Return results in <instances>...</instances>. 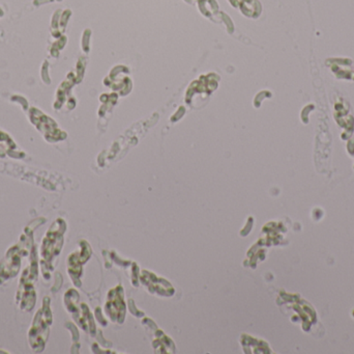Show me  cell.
I'll return each mask as SVG.
<instances>
[{"label":"cell","mask_w":354,"mask_h":354,"mask_svg":"<svg viewBox=\"0 0 354 354\" xmlns=\"http://www.w3.org/2000/svg\"><path fill=\"white\" fill-rule=\"evenodd\" d=\"M47 299L44 301L43 309L39 310L35 315V320L32 322L30 330H29V342H30L31 348L35 351H41L47 340L48 328L52 321L51 311H50L49 303H47Z\"/></svg>","instance_id":"1"},{"label":"cell","mask_w":354,"mask_h":354,"mask_svg":"<svg viewBox=\"0 0 354 354\" xmlns=\"http://www.w3.org/2000/svg\"><path fill=\"white\" fill-rule=\"evenodd\" d=\"M37 260L35 255L33 256L32 262L30 265L23 272L22 278L20 281L18 294L17 299L18 301H22L20 308L25 311H29L35 303V293L33 284L37 280Z\"/></svg>","instance_id":"2"},{"label":"cell","mask_w":354,"mask_h":354,"mask_svg":"<svg viewBox=\"0 0 354 354\" xmlns=\"http://www.w3.org/2000/svg\"><path fill=\"white\" fill-rule=\"evenodd\" d=\"M62 245V232L58 234L55 230V224L50 229L44 238L43 247H41V255L44 260H51L52 257L59 253L60 247Z\"/></svg>","instance_id":"3"}]
</instances>
